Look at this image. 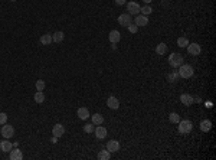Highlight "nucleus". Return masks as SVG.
Instances as JSON below:
<instances>
[{
  "label": "nucleus",
  "mask_w": 216,
  "mask_h": 160,
  "mask_svg": "<svg viewBox=\"0 0 216 160\" xmlns=\"http://www.w3.org/2000/svg\"><path fill=\"white\" fill-rule=\"evenodd\" d=\"M143 2H144L145 4H150V3H151V0H143Z\"/></svg>",
  "instance_id": "36"
},
{
  "label": "nucleus",
  "mask_w": 216,
  "mask_h": 160,
  "mask_svg": "<svg viewBox=\"0 0 216 160\" xmlns=\"http://www.w3.org/2000/svg\"><path fill=\"white\" fill-rule=\"evenodd\" d=\"M104 123V116H101V114H94L92 116V124L95 126H100V124Z\"/></svg>",
  "instance_id": "23"
},
{
  "label": "nucleus",
  "mask_w": 216,
  "mask_h": 160,
  "mask_svg": "<svg viewBox=\"0 0 216 160\" xmlns=\"http://www.w3.org/2000/svg\"><path fill=\"white\" fill-rule=\"evenodd\" d=\"M128 30H130L131 33H135V32H137V29H138V26L137 25H135V23H130V25H128Z\"/></svg>",
  "instance_id": "31"
},
{
  "label": "nucleus",
  "mask_w": 216,
  "mask_h": 160,
  "mask_svg": "<svg viewBox=\"0 0 216 160\" xmlns=\"http://www.w3.org/2000/svg\"><path fill=\"white\" fill-rule=\"evenodd\" d=\"M193 100H196V102H202V100H200V97H196V98H193Z\"/></svg>",
  "instance_id": "35"
},
{
  "label": "nucleus",
  "mask_w": 216,
  "mask_h": 160,
  "mask_svg": "<svg viewBox=\"0 0 216 160\" xmlns=\"http://www.w3.org/2000/svg\"><path fill=\"white\" fill-rule=\"evenodd\" d=\"M0 133H2V136H3L4 138H12L13 137V134H15V128H13L10 124H3Z\"/></svg>",
  "instance_id": "4"
},
{
  "label": "nucleus",
  "mask_w": 216,
  "mask_h": 160,
  "mask_svg": "<svg viewBox=\"0 0 216 160\" xmlns=\"http://www.w3.org/2000/svg\"><path fill=\"white\" fill-rule=\"evenodd\" d=\"M94 130H95V128L92 127V124H85V126H84V131H85V133H92Z\"/></svg>",
  "instance_id": "32"
},
{
  "label": "nucleus",
  "mask_w": 216,
  "mask_h": 160,
  "mask_svg": "<svg viewBox=\"0 0 216 160\" xmlns=\"http://www.w3.org/2000/svg\"><path fill=\"white\" fill-rule=\"evenodd\" d=\"M35 87H36L37 91H43V89H45V87H46V84H45V81H43V79H39V81H36Z\"/></svg>",
  "instance_id": "28"
},
{
  "label": "nucleus",
  "mask_w": 216,
  "mask_h": 160,
  "mask_svg": "<svg viewBox=\"0 0 216 160\" xmlns=\"http://www.w3.org/2000/svg\"><path fill=\"white\" fill-rule=\"evenodd\" d=\"M10 2H16V0H10Z\"/></svg>",
  "instance_id": "37"
},
{
  "label": "nucleus",
  "mask_w": 216,
  "mask_h": 160,
  "mask_svg": "<svg viewBox=\"0 0 216 160\" xmlns=\"http://www.w3.org/2000/svg\"><path fill=\"white\" fill-rule=\"evenodd\" d=\"M115 3L118 4V6H123V4L127 3V0H115Z\"/></svg>",
  "instance_id": "33"
},
{
  "label": "nucleus",
  "mask_w": 216,
  "mask_h": 160,
  "mask_svg": "<svg viewBox=\"0 0 216 160\" xmlns=\"http://www.w3.org/2000/svg\"><path fill=\"white\" fill-rule=\"evenodd\" d=\"M186 49H187V52H189L190 55H193V56L200 55V52H202V48H200V45L199 43H189L186 46Z\"/></svg>",
  "instance_id": "7"
},
{
  "label": "nucleus",
  "mask_w": 216,
  "mask_h": 160,
  "mask_svg": "<svg viewBox=\"0 0 216 160\" xmlns=\"http://www.w3.org/2000/svg\"><path fill=\"white\" fill-rule=\"evenodd\" d=\"M43 101H45V94H43V91L35 92V102H36V104H42Z\"/></svg>",
  "instance_id": "21"
},
{
  "label": "nucleus",
  "mask_w": 216,
  "mask_h": 160,
  "mask_svg": "<svg viewBox=\"0 0 216 160\" xmlns=\"http://www.w3.org/2000/svg\"><path fill=\"white\" fill-rule=\"evenodd\" d=\"M0 150H3V152H10L12 143L9 142V140H2V142H0Z\"/></svg>",
  "instance_id": "20"
},
{
  "label": "nucleus",
  "mask_w": 216,
  "mask_h": 160,
  "mask_svg": "<svg viewBox=\"0 0 216 160\" xmlns=\"http://www.w3.org/2000/svg\"><path fill=\"white\" fill-rule=\"evenodd\" d=\"M78 117L81 120H86L88 117H90V111H88V108H85V107H81L78 110Z\"/></svg>",
  "instance_id": "17"
},
{
  "label": "nucleus",
  "mask_w": 216,
  "mask_h": 160,
  "mask_svg": "<svg viewBox=\"0 0 216 160\" xmlns=\"http://www.w3.org/2000/svg\"><path fill=\"white\" fill-rule=\"evenodd\" d=\"M107 105H108V108H111V110H117V108L120 107V101H118V98H115V97H110L107 100Z\"/></svg>",
  "instance_id": "13"
},
{
  "label": "nucleus",
  "mask_w": 216,
  "mask_h": 160,
  "mask_svg": "<svg viewBox=\"0 0 216 160\" xmlns=\"http://www.w3.org/2000/svg\"><path fill=\"white\" fill-rule=\"evenodd\" d=\"M210 128H212L210 120H203V121H200V130L202 131H210Z\"/></svg>",
  "instance_id": "19"
},
{
  "label": "nucleus",
  "mask_w": 216,
  "mask_h": 160,
  "mask_svg": "<svg viewBox=\"0 0 216 160\" xmlns=\"http://www.w3.org/2000/svg\"><path fill=\"white\" fill-rule=\"evenodd\" d=\"M41 43H42V45H45V46L51 45V43H52V35H51V33L42 35V36H41Z\"/></svg>",
  "instance_id": "18"
},
{
  "label": "nucleus",
  "mask_w": 216,
  "mask_h": 160,
  "mask_svg": "<svg viewBox=\"0 0 216 160\" xmlns=\"http://www.w3.org/2000/svg\"><path fill=\"white\" fill-rule=\"evenodd\" d=\"M117 22H118V25H121V26H128L130 23H133V19H131V15L130 13H123V15H120L118 19H117Z\"/></svg>",
  "instance_id": "6"
},
{
  "label": "nucleus",
  "mask_w": 216,
  "mask_h": 160,
  "mask_svg": "<svg viewBox=\"0 0 216 160\" xmlns=\"http://www.w3.org/2000/svg\"><path fill=\"white\" fill-rule=\"evenodd\" d=\"M22 159H23V153L19 149L10 150V160H22Z\"/></svg>",
  "instance_id": "15"
},
{
  "label": "nucleus",
  "mask_w": 216,
  "mask_h": 160,
  "mask_svg": "<svg viewBox=\"0 0 216 160\" xmlns=\"http://www.w3.org/2000/svg\"><path fill=\"white\" fill-rule=\"evenodd\" d=\"M98 159L100 160H110L111 159V153L108 152V150H101L98 153Z\"/></svg>",
  "instance_id": "22"
},
{
  "label": "nucleus",
  "mask_w": 216,
  "mask_h": 160,
  "mask_svg": "<svg viewBox=\"0 0 216 160\" xmlns=\"http://www.w3.org/2000/svg\"><path fill=\"white\" fill-rule=\"evenodd\" d=\"M167 78H169V81H170V82H176V81H177V78H179V72H177V71H173L167 77Z\"/></svg>",
  "instance_id": "29"
},
{
  "label": "nucleus",
  "mask_w": 216,
  "mask_h": 160,
  "mask_svg": "<svg viewBox=\"0 0 216 160\" xmlns=\"http://www.w3.org/2000/svg\"><path fill=\"white\" fill-rule=\"evenodd\" d=\"M94 133H95V137H97L98 140H102V138L107 137V128L102 127V124H100V126L94 130Z\"/></svg>",
  "instance_id": "8"
},
{
  "label": "nucleus",
  "mask_w": 216,
  "mask_h": 160,
  "mask_svg": "<svg viewBox=\"0 0 216 160\" xmlns=\"http://www.w3.org/2000/svg\"><path fill=\"white\" fill-rule=\"evenodd\" d=\"M108 39L111 43H118L120 39H121V33H120L118 30H111L110 35H108Z\"/></svg>",
  "instance_id": "11"
},
{
  "label": "nucleus",
  "mask_w": 216,
  "mask_h": 160,
  "mask_svg": "<svg viewBox=\"0 0 216 160\" xmlns=\"http://www.w3.org/2000/svg\"><path fill=\"white\" fill-rule=\"evenodd\" d=\"M180 101H182L183 104L186 105V107H190V105L193 104V97L189 95V94H182V97H180Z\"/></svg>",
  "instance_id": "14"
},
{
  "label": "nucleus",
  "mask_w": 216,
  "mask_h": 160,
  "mask_svg": "<svg viewBox=\"0 0 216 160\" xmlns=\"http://www.w3.org/2000/svg\"><path fill=\"white\" fill-rule=\"evenodd\" d=\"M166 51H167V45H166V43H159L156 46L157 55H164V53H166Z\"/></svg>",
  "instance_id": "24"
},
{
  "label": "nucleus",
  "mask_w": 216,
  "mask_h": 160,
  "mask_svg": "<svg viewBox=\"0 0 216 160\" xmlns=\"http://www.w3.org/2000/svg\"><path fill=\"white\" fill-rule=\"evenodd\" d=\"M7 123V114L6 112H0V126Z\"/></svg>",
  "instance_id": "30"
},
{
  "label": "nucleus",
  "mask_w": 216,
  "mask_h": 160,
  "mask_svg": "<svg viewBox=\"0 0 216 160\" xmlns=\"http://www.w3.org/2000/svg\"><path fill=\"white\" fill-rule=\"evenodd\" d=\"M127 10H128V13H130L131 16L133 15H140L141 6H140L138 3H135V2H128V3H127Z\"/></svg>",
  "instance_id": "5"
},
{
  "label": "nucleus",
  "mask_w": 216,
  "mask_h": 160,
  "mask_svg": "<svg viewBox=\"0 0 216 160\" xmlns=\"http://www.w3.org/2000/svg\"><path fill=\"white\" fill-rule=\"evenodd\" d=\"M169 63H170V67H173V68H179L183 63V55L179 52L170 53V56H169Z\"/></svg>",
  "instance_id": "2"
},
{
  "label": "nucleus",
  "mask_w": 216,
  "mask_h": 160,
  "mask_svg": "<svg viewBox=\"0 0 216 160\" xmlns=\"http://www.w3.org/2000/svg\"><path fill=\"white\" fill-rule=\"evenodd\" d=\"M177 45H179L180 48H186L187 45H189V41H187V38H179L177 39Z\"/></svg>",
  "instance_id": "27"
},
{
  "label": "nucleus",
  "mask_w": 216,
  "mask_h": 160,
  "mask_svg": "<svg viewBox=\"0 0 216 160\" xmlns=\"http://www.w3.org/2000/svg\"><path fill=\"white\" fill-rule=\"evenodd\" d=\"M63 38H65L63 32L58 30V32H55V33L52 35V42H55V43H61V42L63 41Z\"/></svg>",
  "instance_id": "16"
},
{
  "label": "nucleus",
  "mask_w": 216,
  "mask_h": 160,
  "mask_svg": "<svg viewBox=\"0 0 216 160\" xmlns=\"http://www.w3.org/2000/svg\"><path fill=\"white\" fill-rule=\"evenodd\" d=\"M107 150L110 153H115L120 150V143L117 142V140H110V142L107 143Z\"/></svg>",
  "instance_id": "10"
},
{
  "label": "nucleus",
  "mask_w": 216,
  "mask_h": 160,
  "mask_svg": "<svg viewBox=\"0 0 216 160\" xmlns=\"http://www.w3.org/2000/svg\"><path fill=\"white\" fill-rule=\"evenodd\" d=\"M205 105H206V107H212V102H210V101H206Z\"/></svg>",
  "instance_id": "34"
},
{
  "label": "nucleus",
  "mask_w": 216,
  "mask_h": 160,
  "mask_svg": "<svg viewBox=\"0 0 216 160\" xmlns=\"http://www.w3.org/2000/svg\"><path fill=\"white\" fill-rule=\"evenodd\" d=\"M135 25L137 26H147L149 25V19H147V16H144V15H137V18H135Z\"/></svg>",
  "instance_id": "12"
},
{
  "label": "nucleus",
  "mask_w": 216,
  "mask_h": 160,
  "mask_svg": "<svg viewBox=\"0 0 216 160\" xmlns=\"http://www.w3.org/2000/svg\"><path fill=\"white\" fill-rule=\"evenodd\" d=\"M177 124H179L177 130H179V133H182V134L190 133V131H192V128H193V123H192L190 120H180Z\"/></svg>",
  "instance_id": "3"
},
{
  "label": "nucleus",
  "mask_w": 216,
  "mask_h": 160,
  "mask_svg": "<svg viewBox=\"0 0 216 160\" xmlns=\"http://www.w3.org/2000/svg\"><path fill=\"white\" fill-rule=\"evenodd\" d=\"M169 120H170V123H173V124H177L180 121V116L179 114H176V112H171L170 116H169Z\"/></svg>",
  "instance_id": "26"
},
{
  "label": "nucleus",
  "mask_w": 216,
  "mask_h": 160,
  "mask_svg": "<svg viewBox=\"0 0 216 160\" xmlns=\"http://www.w3.org/2000/svg\"><path fill=\"white\" fill-rule=\"evenodd\" d=\"M52 133H53V136H55L56 138L62 137L63 134H65V127H63L62 124H55L53 128H52Z\"/></svg>",
  "instance_id": "9"
},
{
  "label": "nucleus",
  "mask_w": 216,
  "mask_h": 160,
  "mask_svg": "<svg viewBox=\"0 0 216 160\" xmlns=\"http://www.w3.org/2000/svg\"><path fill=\"white\" fill-rule=\"evenodd\" d=\"M179 77L180 78H192L194 74V69L192 65H189V63H182L179 67Z\"/></svg>",
  "instance_id": "1"
},
{
  "label": "nucleus",
  "mask_w": 216,
  "mask_h": 160,
  "mask_svg": "<svg viewBox=\"0 0 216 160\" xmlns=\"http://www.w3.org/2000/svg\"><path fill=\"white\" fill-rule=\"evenodd\" d=\"M141 15H144V16H149V15H151V12H153V9H151V6L150 4H145V6H143L141 8Z\"/></svg>",
  "instance_id": "25"
}]
</instances>
